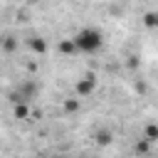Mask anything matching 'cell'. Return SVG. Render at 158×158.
I'll return each instance as SVG.
<instances>
[{"label":"cell","mask_w":158,"mask_h":158,"mask_svg":"<svg viewBox=\"0 0 158 158\" xmlns=\"http://www.w3.org/2000/svg\"><path fill=\"white\" fill-rule=\"evenodd\" d=\"M72 42H74V49H77V52H81V54H94V52H99V49L104 47V32H101L99 27L89 25V27H81L79 32H74Z\"/></svg>","instance_id":"6da1fadb"},{"label":"cell","mask_w":158,"mask_h":158,"mask_svg":"<svg viewBox=\"0 0 158 158\" xmlns=\"http://www.w3.org/2000/svg\"><path fill=\"white\" fill-rule=\"evenodd\" d=\"M37 94H40V84H37L35 79H22V81L7 94V99H10L12 106H15V104H30L32 99H37Z\"/></svg>","instance_id":"7a4b0ae2"},{"label":"cell","mask_w":158,"mask_h":158,"mask_svg":"<svg viewBox=\"0 0 158 158\" xmlns=\"http://www.w3.org/2000/svg\"><path fill=\"white\" fill-rule=\"evenodd\" d=\"M96 91V74L94 72H86L84 77H79L77 81H74V94L79 96V99H86V96H91Z\"/></svg>","instance_id":"3957f363"},{"label":"cell","mask_w":158,"mask_h":158,"mask_svg":"<svg viewBox=\"0 0 158 158\" xmlns=\"http://www.w3.org/2000/svg\"><path fill=\"white\" fill-rule=\"evenodd\" d=\"M94 143H96L99 148L111 146V143H114V131H111V128H106V126L96 128V131H94Z\"/></svg>","instance_id":"277c9868"},{"label":"cell","mask_w":158,"mask_h":158,"mask_svg":"<svg viewBox=\"0 0 158 158\" xmlns=\"http://www.w3.org/2000/svg\"><path fill=\"white\" fill-rule=\"evenodd\" d=\"M141 138H143V141H148L151 146H156V143H158V123H156V121H148V123L143 126Z\"/></svg>","instance_id":"5b68a950"},{"label":"cell","mask_w":158,"mask_h":158,"mask_svg":"<svg viewBox=\"0 0 158 158\" xmlns=\"http://www.w3.org/2000/svg\"><path fill=\"white\" fill-rule=\"evenodd\" d=\"M27 47H30L35 54H44V52H47V40L40 37V35H35V37L27 40Z\"/></svg>","instance_id":"8992f818"},{"label":"cell","mask_w":158,"mask_h":158,"mask_svg":"<svg viewBox=\"0 0 158 158\" xmlns=\"http://www.w3.org/2000/svg\"><path fill=\"white\" fill-rule=\"evenodd\" d=\"M57 52H59V54H64V57H72V54H77L72 37H64V40H59V42H57Z\"/></svg>","instance_id":"52a82bcc"},{"label":"cell","mask_w":158,"mask_h":158,"mask_svg":"<svg viewBox=\"0 0 158 158\" xmlns=\"http://www.w3.org/2000/svg\"><path fill=\"white\" fill-rule=\"evenodd\" d=\"M62 109H64L67 114H79V109H81V99H79V96H69V99L62 101Z\"/></svg>","instance_id":"ba28073f"},{"label":"cell","mask_w":158,"mask_h":158,"mask_svg":"<svg viewBox=\"0 0 158 158\" xmlns=\"http://www.w3.org/2000/svg\"><path fill=\"white\" fill-rule=\"evenodd\" d=\"M12 114H15V118H20V121H30L32 109H30V104H15V106H12Z\"/></svg>","instance_id":"9c48e42d"},{"label":"cell","mask_w":158,"mask_h":158,"mask_svg":"<svg viewBox=\"0 0 158 158\" xmlns=\"http://www.w3.org/2000/svg\"><path fill=\"white\" fill-rule=\"evenodd\" d=\"M143 25H146L148 30H158V10L143 12Z\"/></svg>","instance_id":"30bf717a"},{"label":"cell","mask_w":158,"mask_h":158,"mask_svg":"<svg viewBox=\"0 0 158 158\" xmlns=\"http://www.w3.org/2000/svg\"><path fill=\"white\" fill-rule=\"evenodd\" d=\"M133 153H136V156H148V153H151V143L143 141V138H138V141L133 143Z\"/></svg>","instance_id":"8fae6325"},{"label":"cell","mask_w":158,"mask_h":158,"mask_svg":"<svg viewBox=\"0 0 158 158\" xmlns=\"http://www.w3.org/2000/svg\"><path fill=\"white\" fill-rule=\"evenodd\" d=\"M0 47H2V49H7V52H12V49L17 47V42H15V37H12V35H5V37L0 40Z\"/></svg>","instance_id":"7c38bea8"},{"label":"cell","mask_w":158,"mask_h":158,"mask_svg":"<svg viewBox=\"0 0 158 158\" xmlns=\"http://www.w3.org/2000/svg\"><path fill=\"white\" fill-rule=\"evenodd\" d=\"M59 158H67V156H59Z\"/></svg>","instance_id":"4fadbf2b"}]
</instances>
